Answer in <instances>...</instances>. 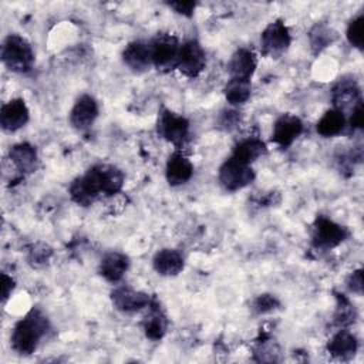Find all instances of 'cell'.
Masks as SVG:
<instances>
[{
  "instance_id": "6da1fadb",
  "label": "cell",
  "mask_w": 364,
  "mask_h": 364,
  "mask_svg": "<svg viewBox=\"0 0 364 364\" xmlns=\"http://www.w3.org/2000/svg\"><path fill=\"white\" fill-rule=\"evenodd\" d=\"M50 323L46 314L33 307L23 318H20L11 333V347L16 353L28 355L36 351L41 338L48 331Z\"/></svg>"
},
{
  "instance_id": "7a4b0ae2",
  "label": "cell",
  "mask_w": 364,
  "mask_h": 364,
  "mask_svg": "<svg viewBox=\"0 0 364 364\" xmlns=\"http://www.w3.org/2000/svg\"><path fill=\"white\" fill-rule=\"evenodd\" d=\"M1 60L13 73H28L34 64V51L24 37L9 34L1 46Z\"/></svg>"
},
{
  "instance_id": "3957f363",
  "label": "cell",
  "mask_w": 364,
  "mask_h": 364,
  "mask_svg": "<svg viewBox=\"0 0 364 364\" xmlns=\"http://www.w3.org/2000/svg\"><path fill=\"white\" fill-rule=\"evenodd\" d=\"M149 46H151L152 65L158 71L169 73L178 68L181 43L175 36L159 33L149 41Z\"/></svg>"
},
{
  "instance_id": "277c9868",
  "label": "cell",
  "mask_w": 364,
  "mask_h": 364,
  "mask_svg": "<svg viewBox=\"0 0 364 364\" xmlns=\"http://www.w3.org/2000/svg\"><path fill=\"white\" fill-rule=\"evenodd\" d=\"M219 182L230 192L246 188L255 181V171L249 164H245L232 155L219 168Z\"/></svg>"
},
{
  "instance_id": "5b68a950",
  "label": "cell",
  "mask_w": 364,
  "mask_h": 364,
  "mask_svg": "<svg viewBox=\"0 0 364 364\" xmlns=\"http://www.w3.org/2000/svg\"><path fill=\"white\" fill-rule=\"evenodd\" d=\"M156 132L175 146H181L189 134V121L168 108H162L156 121Z\"/></svg>"
},
{
  "instance_id": "8992f818",
  "label": "cell",
  "mask_w": 364,
  "mask_h": 364,
  "mask_svg": "<svg viewBox=\"0 0 364 364\" xmlns=\"http://www.w3.org/2000/svg\"><path fill=\"white\" fill-rule=\"evenodd\" d=\"M347 236L348 230L344 226L336 223L326 216H318L313 225L311 240L317 249H333L343 243Z\"/></svg>"
},
{
  "instance_id": "52a82bcc",
  "label": "cell",
  "mask_w": 364,
  "mask_h": 364,
  "mask_svg": "<svg viewBox=\"0 0 364 364\" xmlns=\"http://www.w3.org/2000/svg\"><path fill=\"white\" fill-rule=\"evenodd\" d=\"M291 37L283 20L277 18L267 24L260 34V48L264 55L279 57L290 46Z\"/></svg>"
},
{
  "instance_id": "ba28073f",
  "label": "cell",
  "mask_w": 364,
  "mask_h": 364,
  "mask_svg": "<svg viewBox=\"0 0 364 364\" xmlns=\"http://www.w3.org/2000/svg\"><path fill=\"white\" fill-rule=\"evenodd\" d=\"M206 67V54L196 40L181 44L178 70L188 78L198 77Z\"/></svg>"
},
{
  "instance_id": "9c48e42d",
  "label": "cell",
  "mask_w": 364,
  "mask_h": 364,
  "mask_svg": "<svg viewBox=\"0 0 364 364\" xmlns=\"http://www.w3.org/2000/svg\"><path fill=\"white\" fill-rule=\"evenodd\" d=\"M111 301L122 313H135L149 307L152 299L144 291L134 290L128 286H118L111 291Z\"/></svg>"
},
{
  "instance_id": "30bf717a",
  "label": "cell",
  "mask_w": 364,
  "mask_h": 364,
  "mask_svg": "<svg viewBox=\"0 0 364 364\" xmlns=\"http://www.w3.org/2000/svg\"><path fill=\"white\" fill-rule=\"evenodd\" d=\"M30 118V111L23 98H13L1 105L0 125L7 132H16L23 128Z\"/></svg>"
},
{
  "instance_id": "8fae6325",
  "label": "cell",
  "mask_w": 364,
  "mask_h": 364,
  "mask_svg": "<svg viewBox=\"0 0 364 364\" xmlns=\"http://www.w3.org/2000/svg\"><path fill=\"white\" fill-rule=\"evenodd\" d=\"M124 64L135 74H142L152 67L151 46L146 41H132L122 51Z\"/></svg>"
},
{
  "instance_id": "7c38bea8",
  "label": "cell",
  "mask_w": 364,
  "mask_h": 364,
  "mask_svg": "<svg viewBox=\"0 0 364 364\" xmlns=\"http://www.w3.org/2000/svg\"><path fill=\"white\" fill-rule=\"evenodd\" d=\"M98 112V104L94 97L82 94L81 97H78L70 111V124L78 131L88 129L97 119Z\"/></svg>"
},
{
  "instance_id": "4fadbf2b",
  "label": "cell",
  "mask_w": 364,
  "mask_h": 364,
  "mask_svg": "<svg viewBox=\"0 0 364 364\" xmlns=\"http://www.w3.org/2000/svg\"><path fill=\"white\" fill-rule=\"evenodd\" d=\"M303 132V122L299 117L291 114H283L273 125L272 141L282 148H287Z\"/></svg>"
},
{
  "instance_id": "5bb4252c",
  "label": "cell",
  "mask_w": 364,
  "mask_h": 364,
  "mask_svg": "<svg viewBox=\"0 0 364 364\" xmlns=\"http://www.w3.org/2000/svg\"><path fill=\"white\" fill-rule=\"evenodd\" d=\"M331 95H333L334 108L340 109L343 114L347 108L353 109L355 105L363 102L360 87L355 82V80H351V78L350 80L340 78L338 82L334 85Z\"/></svg>"
},
{
  "instance_id": "9a60e30c",
  "label": "cell",
  "mask_w": 364,
  "mask_h": 364,
  "mask_svg": "<svg viewBox=\"0 0 364 364\" xmlns=\"http://www.w3.org/2000/svg\"><path fill=\"white\" fill-rule=\"evenodd\" d=\"M256 67H257V60L255 53L249 48L240 47L232 54L228 63V73L230 78L250 80Z\"/></svg>"
},
{
  "instance_id": "2e32d148",
  "label": "cell",
  "mask_w": 364,
  "mask_h": 364,
  "mask_svg": "<svg viewBox=\"0 0 364 364\" xmlns=\"http://www.w3.org/2000/svg\"><path fill=\"white\" fill-rule=\"evenodd\" d=\"M193 175L192 162L181 152H173L169 155L165 168V176L171 186H179L186 183Z\"/></svg>"
},
{
  "instance_id": "e0dca14e",
  "label": "cell",
  "mask_w": 364,
  "mask_h": 364,
  "mask_svg": "<svg viewBox=\"0 0 364 364\" xmlns=\"http://www.w3.org/2000/svg\"><path fill=\"white\" fill-rule=\"evenodd\" d=\"M9 159L21 175L33 173L37 169V151L28 142H20L10 148Z\"/></svg>"
},
{
  "instance_id": "ac0fdd59",
  "label": "cell",
  "mask_w": 364,
  "mask_h": 364,
  "mask_svg": "<svg viewBox=\"0 0 364 364\" xmlns=\"http://www.w3.org/2000/svg\"><path fill=\"white\" fill-rule=\"evenodd\" d=\"M128 267H129L128 256L119 252H108L101 259L98 272L105 280L111 283H117L124 277Z\"/></svg>"
},
{
  "instance_id": "d6986e66",
  "label": "cell",
  "mask_w": 364,
  "mask_h": 364,
  "mask_svg": "<svg viewBox=\"0 0 364 364\" xmlns=\"http://www.w3.org/2000/svg\"><path fill=\"white\" fill-rule=\"evenodd\" d=\"M183 264V256L175 249H161L152 259V266L161 276H176L182 272Z\"/></svg>"
},
{
  "instance_id": "ffe728a7",
  "label": "cell",
  "mask_w": 364,
  "mask_h": 364,
  "mask_svg": "<svg viewBox=\"0 0 364 364\" xmlns=\"http://www.w3.org/2000/svg\"><path fill=\"white\" fill-rule=\"evenodd\" d=\"M358 348V341L355 336L348 331L347 328H340L337 333H334L328 343H327V351L337 358H350L354 357Z\"/></svg>"
},
{
  "instance_id": "44dd1931",
  "label": "cell",
  "mask_w": 364,
  "mask_h": 364,
  "mask_svg": "<svg viewBox=\"0 0 364 364\" xmlns=\"http://www.w3.org/2000/svg\"><path fill=\"white\" fill-rule=\"evenodd\" d=\"M94 166H95L101 191L104 195H115L122 189L125 176L121 169H118L114 165H105V164H98Z\"/></svg>"
},
{
  "instance_id": "7402d4cb",
  "label": "cell",
  "mask_w": 364,
  "mask_h": 364,
  "mask_svg": "<svg viewBox=\"0 0 364 364\" xmlns=\"http://www.w3.org/2000/svg\"><path fill=\"white\" fill-rule=\"evenodd\" d=\"M266 152V144L259 136H246L235 145L232 156L250 165L253 161H256Z\"/></svg>"
},
{
  "instance_id": "603a6c76",
  "label": "cell",
  "mask_w": 364,
  "mask_h": 364,
  "mask_svg": "<svg viewBox=\"0 0 364 364\" xmlns=\"http://www.w3.org/2000/svg\"><path fill=\"white\" fill-rule=\"evenodd\" d=\"M166 316L159 309L156 300H152L149 304V313L144 320L145 336L151 340H161L166 333Z\"/></svg>"
},
{
  "instance_id": "cb8c5ba5",
  "label": "cell",
  "mask_w": 364,
  "mask_h": 364,
  "mask_svg": "<svg viewBox=\"0 0 364 364\" xmlns=\"http://www.w3.org/2000/svg\"><path fill=\"white\" fill-rule=\"evenodd\" d=\"M346 115L337 109V108H330L327 109L323 117L318 119L316 129L317 132L324 136V138H331L343 132L346 127Z\"/></svg>"
},
{
  "instance_id": "d4e9b609",
  "label": "cell",
  "mask_w": 364,
  "mask_h": 364,
  "mask_svg": "<svg viewBox=\"0 0 364 364\" xmlns=\"http://www.w3.org/2000/svg\"><path fill=\"white\" fill-rule=\"evenodd\" d=\"M252 92V82L250 80H239V78H229L223 94L226 101L230 105H242L250 98Z\"/></svg>"
},
{
  "instance_id": "484cf974",
  "label": "cell",
  "mask_w": 364,
  "mask_h": 364,
  "mask_svg": "<svg viewBox=\"0 0 364 364\" xmlns=\"http://www.w3.org/2000/svg\"><path fill=\"white\" fill-rule=\"evenodd\" d=\"M334 40V33L331 28L323 24H316L310 31V44L316 51H321L327 46H330Z\"/></svg>"
},
{
  "instance_id": "4316f807",
  "label": "cell",
  "mask_w": 364,
  "mask_h": 364,
  "mask_svg": "<svg viewBox=\"0 0 364 364\" xmlns=\"http://www.w3.org/2000/svg\"><path fill=\"white\" fill-rule=\"evenodd\" d=\"M363 24H364V14L358 13L348 21L347 31H346L347 41L351 44V47L358 50H363Z\"/></svg>"
},
{
  "instance_id": "83f0119b",
  "label": "cell",
  "mask_w": 364,
  "mask_h": 364,
  "mask_svg": "<svg viewBox=\"0 0 364 364\" xmlns=\"http://www.w3.org/2000/svg\"><path fill=\"white\" fill-rule=\"evenodd\" d=\"M354 306L348 301L344 294H337V311H336V323L338 326H348L355 320Z\"/></svg>"
},
{
  "instance_id": "f1b7e54d",
  "label": "cell",
  "mask_w": 364,
  "mask_h": 364,
  "mask_svg": "<svg viewBox=\"0 0 364 364\" xmlns=\"http://www.w3.org/2000/svg\"><path fill=\"white\" fill-rule=\"evenodd\" d=\"M280 306L279 300L272 294H260L253 301V310L257 314H264L276 310Z\"/></svg>"
},
{
  "instance_id": "f546056e",
  "label": "cell",
  "mask_w": 364,
  "mask_h": 364,
  "mask_svg": "<svg viewBox=\"0 0 364 364\" xmlns=\"http://www.w3.org/2000/svg\"><path fill=\"white\" fill-rule=\"evenodd\" d=\"M239 121H240L239 112L233 109H225L219 117V125L228 131L233 129L239 124Z\"/></svg>"
},
{
  "instance_id": "4dcf8cb0",
  "label": "cell",
  "mask_w": 364,
  "mask_h": 364,
  "mask_svg": "<svg viewBox=\"0 0 364 364\" xmlns=\"http://www.w3.org/2000/svg\"><path fill=\"white\" fill-rule=\"evenodd\" d=\"M168 6L171 9H173L175 13L182 14L185 17H191L193 14L195 9H196V3L189 1V0H186V1H171V3H168Z\"/></svg>"
},
{
  "instance_id": "1f68e13d",
  "label": "cell",
  "mask_w": 364,
  "mask_h": 364,
  "mask_svg": "<svg viewBox=\"0 0 364 364\" xmlns=\"http://www.w3.org/2000/svg\"><path fill=\"white\" fill-rule=\"evenodd\" d=\"M363 124H364V108H363V102H360L351 109L348 125L351 127V129H361Z\"/></svg>"
},
{
  "instance_id": "d6a6232c",
  "label": "cell",
  "mask_w": 364,
  "mask_h": 364,
  "mask_svg": "<svg viewBox=\"0 0 364 364\" xmlns=\"http://www.w3.org/2000/svg\"><path fill=\"white\" fill-rule=\"evenodd\" d=\"M347 287L357 294L363 293V270L357 269L351 272V274L347 279Z\"/></svg>"
},
{
  "instance_id": "836d02e7",
  "label": "cell",
  "mask_w": 364,
  "mask_h": 364,
  "mask_svg": "<svg viewBox=\"0 0 364 364\" xmlns=\"http://www.w3.org/2000/svg\"><path fill=\"white\" fill-rule=\"evenodd\" d=\"M13 289H14V280L10 276H7L6 273H3L1 274V297H3V300H7V297L13 291Z\"/></svg>"
}]
</instances>
